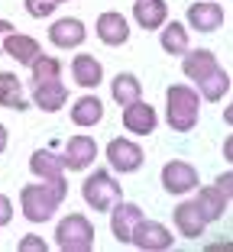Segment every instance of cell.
<instances>
[{
  "instance_id": "cell-1",
  "label": "cell",
  "mask_w": 233,
  "mask_h": 252,
  "mask_svg": "<svg viewBox=\"0 0 233 252\" xmlns=\"http://www.w3.org/2000/svg\"><path fill=\"white\" fill-rule=\"evenodd\" d=\"M68 197V181H42V185H23L20 188V207L30 223H45L52 220L59 204Z\"/></svg>"
},
{
  "instance_id": "cell-2",
  "label": "cell",
  "mask_w": 233,
  "mask_h": 252,
  "mask_svg": "<svg viewBox=\"0 0 233 252\" xmlns=\"http://www.w3.org/2000/svg\"><path fill=\"white\" fill-rule=\"evenodd\" d=\"M198 113H201V97L188 84H172L166 88V120L175 133H191L198 126Z\"/></svg>"
},
{
  "instance_id": "cell-3",
  "label": "cell",
  "mask_w": 233,
  "mask_h": 252,
  "mask_svg": "<svg viewBox=\"0 0 233 252\" xmlns=\"http://www.w3.org/2000/svg\"><path fill=\"white\" fill-rule=\"evenodd\" d=\"M81 197H84V204H88L91 210H98V214H107V210H110L113 204L123 197V188L113 181L110 171L94 168V175H88V178L81 181Z\"/></svg>"
},
{
  "instance_id": "cell-4",
  "label": "cell",
  "mask_w": 233,
  "mask_h": 252,
  "mask_svg": "<svg viewBox=\"0 0 233 252\" xmlns=\"http://www.w3.org/2000/svg\"><path fill=\"white\" fill-rule=\"evenodd\" d=\"M55 246L65 252H91L94 249V226L84 214H68L55 226Z\"/></svg>"
},
{
  "instance_id": "cell-5",
  "label": "cell",
  "mask_w": 233,
  "mask_h": 252,
  "mask_svg": "<svg viewBox=\"0 0 233 252\" xmlns=\"http://www.w3.org/2000/svg\"><path fill=\"white\" fill-rule=\"evenodd\" d=\"M130 243L136 246V249L143 252H162V249H172L175 236L168 226H162L159 220H146V217H139L133 226V233H130Z\"/></svg>"
},
{
  "instance_id": "cell-6",
  "label": "cell",
  "mask_w": 233,
  "mask_h": 252,
  "mask_svg": "<svg viewBox=\"0 0 233 252\" xmlns=\"http://www.w3.org/2000/svg\"><path fill=\"white\" fill-rule=\"evenodd\" d=\"M107 162H110V168L120 171V175H130V171L143 168L146 156H143V149H139V142L117 136V139L107 142Z\"/></svg>"
},
{
  "instance_id": "cell-7",
  "label": "cell",
  "mask_w": 233,
  "mask_h": 252,
  "mask_svg": "<svg viewBox=\"0 0 233 252\" xmlns=\"http://www.w3.org/2000/svg\"><path fill=\"white\" fill-rule=\"evenodd\" d=\"M162 188H166L168 194H175V197H181V194H188L198 188V168L188 162H181V158H172V162L162 165Z\"/></svg>"
},
{
  "instance_id": "cell-8",
  "label": "cell",
  "mask_w": 233,
  "mask_h": 252,
  "mask_svg": "<svg viewBox=\"0 0 233 252\" xmlns=\"http://www.w3.org/2000/svg\"><path fill=\"white\" fill-rule=\"evenodd\" d=\"M94 158H98V142L91 139V136L78 133L71 136V139L65 142V156H62V168L68 171H84L94 165Z\"/></svg>"
},
{
  "instance_id": "cell-9",
  "label": "cell",
  "mask_w": 233,
  "mask_h": 252,
  "mask_svg": "<svg viewBox=\"0 0 233 252\" xmlns=\"http://www.w3.org/2000/svg\"><path fill=\"white\" fill-rule=\"evenodd\" d=\"M156 126H159L156 107H149L143 97L123 107V129H127V133H133V136H149V133H156Z\"/></svg>"
},
{
  "instance_id": "cell-10",
  "label": "cell",
  "mask_w": 233,
  "mask_h": 252,
  "mask_svg": "<svg viewBox=\"0 0 233 252\" xmlns=\"http://www.w3.org/2000/svg\"><path fill=\"white\" fill-rule=\"evenodd\" d=\"M107 214H110V233H113V239H117V243H130V233H133L136 220L143 217V207L120 197L110 210H107Z\"/></svg>"
},
{
  "instance_id": "cell-11",
  "label": "cell",
  "mask_w": 233,
  "mask_h": 252,
  "mask_svg": "<svg viewBox=\"0 0 233 252\" xmlns=\"http://www.w3.org/2000/svg\"><path fill=\"white\" fill-rule=\"evenodd\" d=\"M49 39H52L55 49H78V45L88 39V30L78 16H62L49 26Z\"/></svg>"
},
{
  "instance_id": "cell-12",
  "label": "cell",
  "mask_w": 233,
  "mask_h": 252,
  "mask_svg": "<svg viewBox=\"0 0 233 252\" xmlns=\"http://www.w3.org/2000/svg\"><path fill=\"white\" fill-rule=\"evenodd\" d=\"M94 32H98V39L104 45H123L130 39V23L123 13H117V10H107V13L98 16V23H94Z\"/></svg>"
},
{
  "instance_id": "cell-13",
  "label": "cell",
  "mask_w": 233,
  "mask_h": 252,
  "mask_svg": "<svg viewBox=\"0 0 233 252\" xmlns=\"http://www.w3.org/2000/svg\"><path fill=\"white\" fill-rule=\"evenodd\" d=\"M172 220H175V230H178L185 239H198V236H204V230H207V220L201 217V210H198L195 200H181L178 207H175Z\"/></svg>"
},
{
  "instance_id": "cell-14",
  "label": "cell",
  "mask_w": 233,
  "mask_h": 252,
  "mask_svg": "<svg viewBox=\"0 0 233 252\" xmlns=\"http://www.w3.org/2000/svg\"><path fill=\"white\" fill-rule=\"evenodd\" d=\"M65 100H68V88L59 81V78L33 84V104H36L39 110H45V113H59L62 107H65Z\"/></svg>"
},
{
  "instance_id": "cell-15",
  "label": "cell",
  "mask_w": 233,
  "mask_h": 252,
  "mask_svg": "<svg viewBox=\"0 0 233 252\" xmlns=\"http://www.w3.org/2000/svg\"><path fill=\"white\" fill-rule=\"evenodd\" d=\"M188 26L198 32H214L224 26V7L211 3V0H201V3H191L188 7Z\"/></svg>"
},
{
  "instance_id": "cell-16",
  "label": "cell",
  "mask_w": 233,
  "mask_h": 252,
  "mask_svg": "<svg viewBox=\"0 0 233 252\" xmlns=\"http://www.w3.org/2000/svg\"><path fill=\"white\" fill-rule=\"evenodd\" d=\"M217 68V55L211 52V49H188V52L181 55V71H185V78L188 81H204L207 74Z\"/></svg>"
},
{
  "instance_id": "cell-17",
  "label": "cell",
  "mask_w": 233,
  "mask_h": 252,
  "mask_svg": "<svg viewBox=\"0 0 233 252\" xmlns=\"http://www.w3.org/2000/svg\"><path fill=\"white\" fill-rule=\"evenodd\" d=\"M3 55H10V59H16L20 65H33L36 62V55H42V45L36 42L33 36H23V32H7L3 36Z\"/></svg>"
},
{
  "instance_id": "cell-18",
  "label": "cell",
  "mask_w": 233,
  "mask_h": 252,
  "mask_svg": "<svg viewBox=\"0 0 233 252\" xmlns=\"http://www.w3.org/2000/svg\"><path fill=\"white\" fill-rule=\"evenodd\" d=\"M195 204H198V210H201L204 220L214 223V220H220V217L227 214V207H230V194H224L217 185H207V188L198 191Z\"/></svg>"
},
{
  "instance_id": "cell-19",
  "label": "cell",
  "mask_w": 233,
  "mask_h": 252,
  "mask_svg": "<svg viewBox=\"0 0 233 252\" xmlns=\"http://www.w3.org/2000/svg\"><path fill=\"white\" fill-rule=\"evenodd\" d=\"M71 78H75L81 88H98L100 81H104V65H100L94 55H88V52H81V55H75L71 59Z\"/></svg>"
},
{
  "instance_id": "cell-20",
  "label": "cell",
  "mask_w": 233,
  "mask_h": 252,
  "mask_svg": "<svg viewBox=\"0 0 233 252\" xmlns=\"http://www.w3.org/2000/svg\"><path fill=\"white\" fill-rule=\"evenodd\" d=\"M133 20L143 30H159L168 20V3L166 0H136L133 3Z\"/></svg>"
},
{
  "instance_id": "cell-21",
  "label": "cell",
  "mask_w": 233,
  "mask_h": 252,
  "mask_svg": "<svg viewBox=\"0 0 233 252\" xmlns=\"http://www.w3.org/2000/svg\"><path fill=\"white\" fill-rule=\"evenodd\" d=\"M30 171L36 175V178H42V181H59V178H65L62 158L55 156V152H49V149H36V152L30 156Z\"/></svg>"
},
{
  "instance_id": "cell-22",
  "label": "cell",
  "mask_w": 233,
  "mask_h": 252,
  "mask_svg": "<svg viewBox=\"0 0 233 252\" xmlns=\"http://www.w3.org/2000/svg\"><path fill=\"white\" fill-rule=\"evenodd\" d=\"M104 120V100L98 94H84L71 107V123L75 126H98Z\"/></svg>"
},
{
  "instance_id": "cell-23",
  "label": "cell",
  "mask_w": 233,
  "mask_h": 252,
  "mask_svg": "<svg viewBox=\"0 0 233 252\" xmlns=\"http://www.w3.org/2000/svg\"><path fill=\"white\" fill-rule=\"evenodd\" d=\"M0 107H7V110H30L26 104V97H23V81L16 78L13 71H0Z\"/></svg>"
},
{
  "instance_id": "cell-24",
  "label": "cell",
  "mask_w": 233,
  "mask_h": 252,
  "mask_svg": "<svg viewBox=\"0 0 233 252\" xmlns=\"http://www.w3.org/2000/svg\"><path fill=\"white\" fill-rule=\"evenodd\" d=\"M159 32H162L159 42H162V49H166L168 55H185L188 52V26H185V23H178V20L162 23Z\"/></svg>"
},
{
  "instance_id": "cell-25",
  "label": "cell",
  "mask_w": 233,
  "mask_h": 252,
  "mask_svg": "<svg viewBox=\"0 0 233 252\" xmlns=\"http://www.w3.org/2000/svg\"><path fill=\"white\" fill-rule=\"evenodd\" d=\"M110 94H113V100H117L120 107H127V104H133V100H139V97H143V84H139V78H136V74L120 71L110 81Z\"/></svg>"
},
{
  "instance_id": "cell-26",
  "label": "cell",
  "mask_w": 233,
  "mask_h": 252,
  "mask_svg": "<svg viewBox=\"0 0 233 252\" xmlns=\"http://www.w3.org/2000/svg\"><path fill=\"white\" fill-rule=\"evenodd\" d=\"M198 91H201L204 100H211V104H217V100H224L227 94H230V71H224V68H214L204 81H198Z\"/></svg>"
},
{
  "instance_id": "cell-27",
  "label": "cell",
  "mask_w": 233,
  "mask_h": 252,
  "mask_svg": "<svg viewBox=\"0 0 233 252\" xmlns=\"http://www.w3.org/2000/svg\"><path fill=\"white\" fill-rule=\"evenodd\" d=\"M33 71V84L39 81H52V78H62V62L55 55H36V62L30 65Z\"/></svg>"
},
{
  "instance_id": "cell-28",
  "label": "cell",
  "mask_w": 233,
  "mask_h": 252,
  "mask_svg": "<svg viewBox=\"0 0 233 252\" xmlns=\"http://www.w3.org/2000/svg\"><path fill=\"white\" fill-rule=\"evenodd\" d=\"M26 3V13L30 16H36V20H45V16H52L55 13V0H23Z\"/></svg>"
},
{
  "instance_id": "cell-29",
  "label": "cell",
  "mask_w": 233,
  "mask_h": 252,
  "mask_svg": "<svg viewBox=\"0 0 233 252\" xmlns=\"http://www.w3.org/2000/svg\"><path fill=\"white\" fill-rule=\"evenodd\" d=\"M16 249H20V252H45V249H49V243H45L42 236H33V233H30V236L20 239V246H16Z\"/></svg>"
},
{
  "instance_id": "cell-30",
  "label": "cell",
  "mask_w": 233,
  "mask_h": 252,
  "mask_svg": "<svg viewBox=\"0 0 233 252\" xmlns=\"http://www.w3.org/2000/svg\"><path fill=\"white\" fill-rule=\"evenodd\" d=\"M10 220H13V200L7 194H0V226H7Z\"/></svg>"
},
{
  "instance_id": "cell-31",
  "label": "cell",
  "mask_w": 233,
  "mask_h": 252,
  "mask_svg": "<svg viewBox=\"0 0 233 252\" xmlns=\"http://www.w3.org/2000/svg\"><path fill=\"white\" fill-rule=\"evenodd\" d=\"M214 185H217L224 194H230V191H233V175H230V171H224V175H220V178L214 181Z\"/></svg>"
},
{
  "instance_id": "cell-32",
  "label": "cell",
  "mask_w": 233,
  "mask_h": 252,
  "mask_svg": "<svg viewBox=\"0 0 233 252\" xmlns=\"http://www.w3.org/2000/svg\"><path fill=\"white\" fill-rule=\"evenodd\" d=\"M7 32H13V23L0 20V55H3V36H7Z\"/></svg>"
},
{
  "instance_id": "cell-33",
  "label": "cell",
  "mask_w": 233,
  "mask_h": 252,
  "mask_svg": "<svg viewBox=\"0 0 233 252\" xmlns=\"http://www.w3.org/2000/svg\"><path fill=\"white\" fill-rule=\"evenodd\" d=\"M7 142H10V133H7V126L0 123V156L7 152Z\"/></svg>"
},
{
  "instance_id": "cell-34",
  "label": "cell",
  "mask_w": 233,
  "mask_h": 252,
  "mask_svg": "<svg viewBox=\"0 0 233 252\" xmlns=\"http://www.w3.org/2000/svg\"><path fill=\"white\" fill-rule=\"evenodd\" d=\"M55 3H68V0H55Z\"/></svg>"
}]
</instances>
